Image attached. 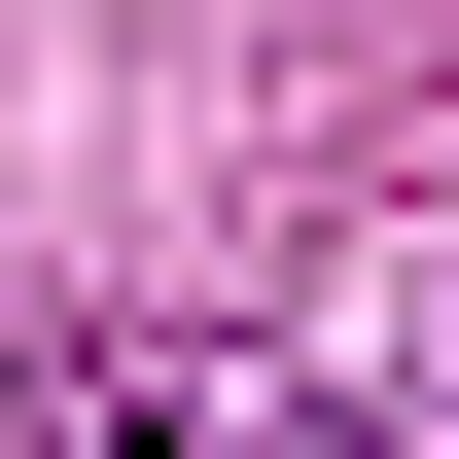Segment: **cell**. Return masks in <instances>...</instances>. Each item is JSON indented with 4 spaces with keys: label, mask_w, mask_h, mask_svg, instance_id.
Here are the masks:
<instances>
[{
    "label": "cell",
    "mask_w": 459,
    "mask_h": 459,
    "mask_svg": "<svg viewBox=\"0 0 459 459\" xmlns=\"http://www.w3.org/2000/svg\"><path fill=\"white\" fill-rule=\"evenodd\" d=\"M0 459H283L212 353H0Z\"/></svg>",
    "instance_id": "obj_1"
}]
</instances>
